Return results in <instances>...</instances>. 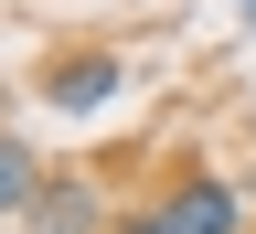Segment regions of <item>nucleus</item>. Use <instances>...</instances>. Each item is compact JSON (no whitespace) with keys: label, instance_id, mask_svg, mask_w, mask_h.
I'll use <instances>...</instances> for the list:
<instances>
[{"label":"nucleus","instance_id":"obj_5","mask_svg":"<svg viewBox=\"0 0 256 234\" xmlns=\"http://www.w3.org/2000/svg\"><path fill=\"white\" fill-rule=\"evenodd\" d=\"M235 11H246V21H256V0H235Z\"/></svg>","mask_w":256,"mask_h":234},{"label":"nucleus","instance_id":"obj_1","mask_svg":"<svg viewBox=\"0 0 256 234\" xmlns=\"http://www.w3.org/2000/svg\"><path fill=\"white\" fill-rule=\"evenodd\" d=\"M118 234H246V192H235V181H214V171H192V181L160 192V203L118 213Z\"/></svg>","mask_w":256,"mask_h":234},{"label":"nucleus","instance_id":"obj_2","mask_svg":"<svg viewBox=\"0 0 256 234\" xmlns=\"http://www.w3.org/2000/svg\"><path fill=\"white\" fill-rule=\"evenodd\" d=\"M107 224H118V213H107V192H96L86 171H54L43 203L22 213V234H107Z\"/></svg>","mask_w":256,"mask_h":234},{"label":"nucleus","instance_id":"obj_4","mask_svg":"<svg viewBox=\"0 0 256 234\" xmlns=\"http://www.w3.org/2000/svg\"><path fill=\"white\" fill-rule=\"evenodd\" d=\"M43 181H54V171H43V160H32L22 139H0V213H11V224H22L32 203H43Z\"/></svg>","mask_w":256,"mask_h":234},{"label":"nucleus","instance_id":"obj_3","mask_svg":"<svg viewBox=\"0 0 256 234\" xmlns=\"http://www.w3.org/2000/svg\"><path fill=\"white\" fill-rule=\"evenodd\" d=\"M43 96H54L64 117L107 107V96H118V53H54V64H43Z\"/></svg>","mask_w":256,"mask_h":234}]
</instances>
